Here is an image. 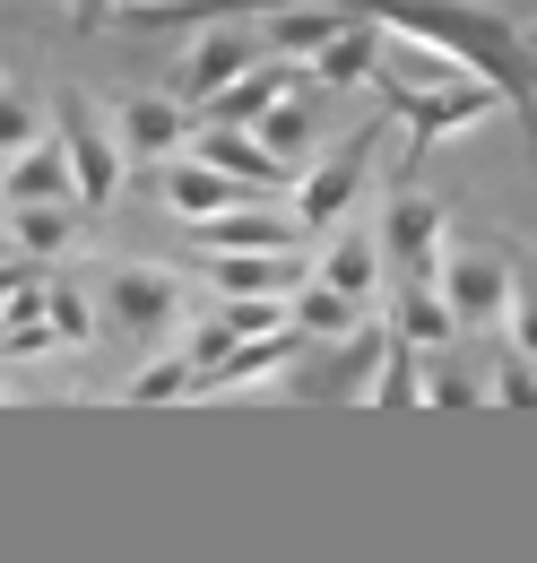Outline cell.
Listing matches in <instances>:
<instances>
[{
	"label": "cell",
	"mask_w": 537,
	"mask_h": 563,
	"mask_svg": "<svg viewBox=\"0 0 537 563\" xmlns=\"http://www.w3.org/2000/svg\"><path fill=\"white\" fill-rule=\"evenodd\" d=\"M338 9H347V18H373V26H391V35H416V44H442L451 62H469L476 78H494V87L512 96V113L529 122L537 44L503 9H485V0H338Z\"/></svg>",
	"instance_id": "obj_1"
},
{
	"label": "cell",
	"mask_w": 537,
	"mask_h": 563,
	"mask_svg": "<svg viewBox=\"0 0 537 563\" xmlns=\"http://www.w3.org/2000/svg\"><path fill=\"white\" fill-rule=\"evenodd\" d=\"M391 104H399L407 122V156H425L434 140H460V131H476L494 104H512L494 78H451V87H382Z\"/></svg>",
	"instance_id": "obj_2"
},
{
	"label": "cell",
	"mask_w": 537,
	"mask_h": 563,
	"mask_svg": "<svg viewBox=\"0 0 537 563\" xmlns=\"http://www.w3.org/2000/svg\"><path fill=\"white\" fill-rule=\"evenodd\" d=\"M53 131H62V147H69L78 200H87V209H113V191H122V131H113L87 96H62V104H53Z\"/></svg>",
	"instance_id": "obj_3"
},
{
	"label": "cell",
	"mask_w": 537,
	"mask_h": 563,
	"mask_svg": "<svg viewBox=\"0 0 537 563\" xmlns=\"http://www.w3.org/2000/svg\"><path fill=\"white\" fill-rule=\"evenodd\" d=\"M268 44H261V18H226V26H200L191 35V53H183V96L208 104L217 87H234L243 70H261Z\"/></svg>",
	"instance_id": "obj_4"
},
{
	"label": "cell",
	"mask_w": 537,
	"mask_h": 563,
	"mask_svg": "<svg viewBox=\"0 0 537 563\" xmlns=\"http://www.w3.org/2000/svg\"><path fill=\"white\" fill-rule=\"evenodd\" d=\"M382 252H391V286H425L442 278V252H451V234H442V209L434 200H391V217H382Z\"/></svg>",
	"instance_id": "obj_5"
},
{
	"label": "cell",
	"mask_w": 537,
	"mask_h": 563,
	"mask_svg": "<svg viewBox=\"0 0 537 563\" xmlns=\"http://www.w3.org/2000/svg\"><path fill=\"white\" fill-rule=\"evenodd\" d=\"M105 312H113V330L131 339V347H165L174 339V278L165 269H113V286H105Z\"/></svg>",
	"instance_id": "obj_6"
},
{
	"label": "cell",
	"mask_w": 537,
	"mask_h": 563,
	"mask_svg": "<svg viewBox=\"0 0 537 563\" xmlns=\"http://www.w3.org/2000/svg\"><path fill=\"white\" fill-rule=\"evenodd\" d=\"M512 295H520V278H512L503 261H485V252H442V303L460 312V330H494V321L512 312Z\"/></svg>",
	"instance_id": "obj_7"
},
{
	"label": "cell",
	"mask_w": 537,
	"mask_h": 563,
	"mask_svg": "<svg viewBox=\"0 0 537 563\" xmlns=\"http://www.w3.org/2000/svg\"><path fill=\"white\" fill-rule=\"evenodd\" d=\"M364 165H373V156H364V131H355V147H338L330 165H313V174H304V191H295V225L338 234V225H347V209L364 200Z\"/></svg>",
	"instance_id": "obj_8"
},
{
	"label": "cell",
	"mask_w": 537,
	"mask_h": 563,
	"mask_svg": "<svg viewBox=\"0 0 537 563\" xmlns=\"http://www.w3.org/2000/svg\"><path fill=\"white\" fill-rule=\"evenodd\" d=\"M313 278L338 286V295H355V303H373V295L391 286V252H382V234H364V225H338L330 252L313 261Z\"/></svg>",
	"instance_id": "obj_9"
},
{
	"label": "cell",
	"mask_w": 537,
	"mask_h": 563,
	"mask_svg": "<svg viewBox=\"0 0 537 563\" xmlns=\"http://www.w3.org/2000/svg\"><path fill=\"white\" fill-rule=\"evenodd\" d=\"M338 26H355L338 0H277V9L261 18V44L277 53V62H313V53L330 44Z\"/></svg>",
	"instance_id": "obj_10"
},
{
	"label": "cell",
	"mask_w": 537,
	"mask_h": 563,
	"mask_svg": "<svg viewBox=\"0 0 537 563\" xmlns=\"http://www.w3.org/2000/svg\"><path fill=\"white\" fill-rule=\"evenodd\" d=\"M191 156L217 165V174H234L243 191H286V165L261 147V131H226V122H208L200 140H191Z\"/></svg>",
	"instance_id": "obj_11"
},
{
	"label": "cell",
	"mask_w": 537,
	"mask_h": 563,
	"mask_svg": "<svg viewBox=\"0 0 537 563\" xmlns=\"http://www.w3.org/2000/svg\"><path fill=\"white\" fill-rule=\"evenodd\" d=\"M113 131H122V156H174V147H191V122H183L174 96H122Z\"/></svg>",
	"instance_id": "obj_12"
},
{
	"label": "cell",
	"mask_w": 537,
	"mask_h": 563,
	"mask_svg": "<svg viewBox=\"0 0 537 563\" xmlns=\"http://www.w3.org/2000/svg\"><path fill=\"white\" fill-rule=\"evenodd\" d=\"M208 278L217 295H304V261L295 252H208Z\"/></svg>",
	"instance_id": "obj_13"
},
{
	"label": "cell",
	"mask_w": 537,
	"mask_h": 563,
	"mask_svg": "<svg viewBox=\"0 0 537 563\" xmlns=\"http://www.w3.org/2000/svg\"><path fill=\"white\" fill-rule=\"evenodd\" d=\"M0 191H9V209H26V200H78L62 131H44L35 147H18V156H9V174H0Z\"/></svg>",
	"instance_id": "obj_14"
},
{
	"label": "cell",
	"mask_w": 537,
	"mask_h": 563,
	"mask_svg": "<svg viewBox=\"0 0 537 563\" xmlns=\"http://www.w3.org/2000/svg\"><path fill=\"white\" fill-rule=\"evenodd\" d=\"M399 295V312H391V330H399L407 347H425V355H451L469 330H460V312L442 303V278H425V286H391Z\"/></svg>",
	"instance_id": "obj_15"
},
{
	"label": "cell",
	"mask_w": 537,
	"mask_h": 563,
	"mask_svg": "<svg viewBox=\"0 0 537 563\" xmlns=\"http://www.w3.org/2000/svg\"><path fill=\"white\" fill-rule=\"evenodd\" d=\"M252 191L234 183V174H217V165H200V156H183L174 174H165V209L174 217H191V225H208V217H226V209H243Z\"/></svg>",
	"instance_id": "obj_16"
},
{
	"label": "cell",
	"mask_w": 537,
	"mask_h": 563,
	"mask_svg": "<svg viewBox=\"0 0 537 563\" xmlns=\"http://www.w3.org/2000/svg\"><path fill=\"white\" fill-rule=\"evenodd\" d=\"M304 347H313V339H304L295 321H286V330H261V339H234V347H226V364L208 373L200 390H243V382H268L277 364H295Z\"/></svg>",
	"instance_id": "obj_17"
},
{
	"label": "cell",
	"mask_w": 537,
	"mask_h": 563,
	"mask_svg": "<svg viewBox=\"0 0 537 563\" xmlns=\"http://www.w3.org/2000/svg\"><path fill=\"white\" fill-rule=\"evenodd\" d=\"M277 96H286V62L268 53L261 70H243L234 87H217V96H208L200 113H208V122H226V131H252V122H261V113L277 104Z\"/></svg>",
	"instance_id": "obj_18"
},
{
	"label": "cell",
	"mask_w": 537,
	"mask_h": 563,
	"mask_svg": "<svg viewBox=\"0 0 537 563\" xmlns=\"http://www.w3.org/2000/svg\"><path fill=\"white\" fill-rule=\"evenodd\" d=\"M200 243L208 252H295V217H268V209H226V217H208L200 225Z\"/></svg>",
	"instance_id": "obj_19"
},
{
	"label": "cell",
	"mask_w": 537,
	"mask_h": 563,
	"mask_svg": "<svg viewBox=\"0 0 537 563\" xmlns=\"http://www.w3.org/2000/svg\"><path fill=\"white\" fill-rule=\"evenodd\" d=\"M373 62H382V26L355 18V26H338L330 44L313 53V78H321V87H355V78H373Z\"/></svg>",
	"instance_id": "obj_20"
},
{
	"label": "cell",
	"mask_w": 537,
	"mask_h": 563,
	"mask_svg": "<svg viewBox=\"0 0 537 563\" xmlns=\"http://www.w3.org/2000/svg\"><path fill=\"white\" fill-rule=\"evenodd\" d=\"M364 321H373V312H364L355 295H338V286L304 278V295H295V330H304V339H330V347H338V339H355Z\"/></svg>",
	"instance_id": "obj_21"
},
{
	"label": "cell",
	"mask_w": 537,
	"mask_h": 563,
	"mask_svg": "<svg viewBox=\"0 0 537 563\" xmlns=\"http://www.w3.org/2000/svg\"><path fill=\"white\" fill-rule=\"evenodd\" d=\"M9 234H18L26 261H53V252H69V234H78V209L69 200H26V209H9Z\"/></svg>",
	"instance_id": "obj_22"
},
{
	"label": "cell",
	"mask_w": 537,
	"mask_h": 563,
	"mask_svg": "<svg viewBox=\"0 0 537 563\" xmlns=\"http://www.w3.org/2000/svg\"><path fill=\"white\" fill-rule=\"evenodd\" d=\"M373 408H425V347H407L391 330V355L373 373Z\"/></svg>",
	"instance_id": "obj_23"
},
{
	"label": "cell",
	"mask_w": 537,
	"mask_h": 563,
	"mask_svg": "<svg viewBox=\"0 0 537 563\" xmlns=\"http://www.w3.org/2000/svg\"><path fill=\"white\" fill-rule=\"evenodd\" d=\"M252 131H261V147L277 156V165H295V156H304V140H313V104H304V96H277Z\"/></svg>",
	"instance_id": "obj_24"
},
{
	"label": "cell",
	"mask_w": 537,
	"mask_h": 563,
	"mask_svg": "<svg viewBox=\"0 0 537 563\" xmlns=\"http://www.w3.org/2000/svg\"><path fill=\"white\" fill-rule=\"evenodd\" d=\"M183 390H200V373H191V355L174 347V355H147V364L131 373V390H122V399L156 408V399H183Z\"/></svg>",
	"instance_id": "obj_25"
},
{
	"label": "cell",
	"mask_w": 537,
	"mask_h": 563,
	"mask_svg": "<svg viewBox=\"0 0 537 563\" xmlns=\"http://www.w3.org/2000/svg\"><path fill=\"white\" fill-rule=\"evenodd\" d=\"M44 140V104L35 96H18V87H0V156H18V147Z\"/></svg>",
	"instance_id": "obj_26"
},
{
	"label": "cell",
	"mask_w": 537,
	"mask_h": 563,
	"mask_svg": "<svg viewBox=\"0 0 537 563\" xmlns=\"http://www.w3.org/2000/svg\"><path fill=\"white\" fill-rule=\"evenodd\" d=\"M62 347V330H53V312H35V321H0V355L9 364H35V355Z\"/></svg>",
	"instance_id": "obj_27"
},
{
	"label": "cell",
	"mask_w": 537,
	"mask_h": 563,
	"mask_svg": "<svg viewBox=\"0 0 537 563\" xmlns=\"http://www.w3.org/2000/svg\"><path fill=\"white\" fill-rule=\"evenodd\" d=\"M226 347H234V321H226V312H217V321H191V330H183V355H191V373H217V364H226Z\"/></svg>",
	"instance_id": "obj_28"
},
{
	"label": "cell",
	"mask_w": 537,
	"mask_h": 563,
	"mask_svg": "<svg viewBox=\"0 0 537 563\" xmlns=\"http://www.w3.org/2000/svg\"><path fill=\"white\" fill-rule=\"evenodd\" d=\"M44 312H53L62 347H78V339H87V295H78L69 278H44Z\"/></svg>",
	"instance_id": "obj_29"
},
{
	"label": "cell",
	"mask_w": 537,
	"mask_h": 563,
	"mask_svg": "<svg viewBox=\"0 0 537 563\" xmlns=\"http://www.w3.org/2000/svg\"><path fill=\"white\" fill-rule=\"evenodd\" d=\"M494 399H503V408H537V355H520V347H512L503 382H494Z\"/></svg>",
	"instance_id": "obj_30"
},
{
	"label": "cell",
	"mask_w": 537,
	"mask_h": 563,
	"mask_svg": "<svg viewBox=\"0 0 537 563\" xmlns=\"http://www.w3.org/2000/svg\"><path fill=\"white\" fill-rule=\"evenodd\" d=\"M512 347L537 355V286H520V295H512Z\"/></svg>",
	"instance_id": "obj_31"
},
{
	"label": "cell",
	"mask_w": 537,
	"mask_h": 563,
	"mask_svg": "<svg viewBox=\"0 0 537 563\" xmlns=\"http://www.w3.org/2000/svg\"><path fill=\"white\" fill-rule=\"evenodd\" d=\"M105 18H122V0H69V26H105Z\"/></svg>",
	"instance_id": "obj_32"
},
{
	"label": "cell",
	"mask_w": 537,
	"mask_h": 563,
	"mask_svg": "<svg viewBox=\"0 0 537 563\" xmlns=\"http://www.w3.org/2000/svg\"><path fill=\"white\" fill-rule=\"evenodd\" d=\"M18 278H35V269H26V261H9V269H0V321H9V295H18Z\"/></svg>",
	"instance_id": "obj_33"
},
{
	"label": "cell",
	"mask_w": 537,
	"mask_h": 563,
	"mask_svg": "<svg viewBox=\"0 0 537 563\" xmlns=\"http://www.w3.org/2000/svg\"><path fill=\"white\" fill-rule=\"evenodd\" d=\"M0 390H9V355H0Z\"/></svg>",
	"instance_id": "obj_34"
},
{
	"label": "cell",
	"mask_w": 537,
	"mask_h": 563,
	"mask_svg": "<svg viewBox=\"0 0 537 563\" xmlns=\"http://www.w3.org/2000/svg\"><path fill=\"white\" fill-rule=\"evenodd\" d=\"M0 225H9V191H0Z\"/></svg>",
	"instance_id": "obj_35"
}]
</instances>
